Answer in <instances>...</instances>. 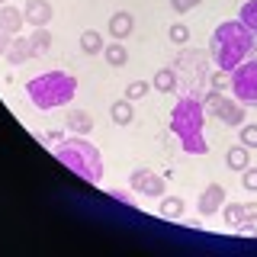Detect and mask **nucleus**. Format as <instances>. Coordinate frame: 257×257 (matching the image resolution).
Segmentation results:
<instances>
[{
    "label": "nucleus",
    "mask_w": 257,
    "mask_h": 257,
    "mask_svg": "<svg viewBox=\"0 0 257 257\" xmlns=\"http://www.w3.org/2000/svg\"><path fill=\"white\" fill-rule=\"evenodd\" d=\"M254 32L244 26L241 20H225L215 26L212 39H209V52L215 58V68L235 71L241 61H247V55L254 52Z\"/></svg>",
    "instance_id": "f257e3e1"
},
{
    "label": "nucleus",
    "mask_w": 257,
    "mask_h": 257,
    "mask_svg": "<svg viewBox=\"0 0 257 257\" xmlns=\"http://www.w3.org/2000/svg\"><path fill=\"white\" fill-rule=\"evenodd\" d=\"M206 106L199 96H183L171 112V132L180 139L183 155H209L206 142Z\"/></svg>",
    "instance_id": "f03ea898"
},
{
    "label": "nucleus",
    "mask_w": 257,
    "mask_h": 257,
    "mask_svg": "<svg viewBox=\"0 0 257 257\" xmlns=\"http://www.w3.org/2000/svg\"><path fill=\"white\" fill-rule=\"evenodd\" d=\"M26 96L32 106L42 112L58 109L77 96V77H71L68 71H45V74L32 77L26 84Z\"/></svg>",
    "instance_id": "7ed1b4c3"
},
{
    "label": "nucleus",
    "mask_w": 257,
    "mask_h": 257,
    "mask_svg": "<svg viewBox=\"0 0 257 257\" xmlns=\"http://www.w3.org/2000/svg\"><path fill=\"white\" fill-rule=\"evenodd\" d=\"M55 158H58L68 171H74L80 180H87V183H100L103 180V155H100V148H96L93 142L84 139V135L58 142Z\"/></svg>",
    "instance_id": "20e7f679"
},
{
    "label": "nucleus",
    "mask_w": 257,
    "mask_h": 257,
    "mask_svg": "<svg viewBox=\"0 0 257 257\" xmlns=\"http://www.w3.org/2000/svg\"><path fill=\"white\" fill-rule=\"evenodd\" d=\"M231 93L244 106H257V58L241 61L231 71Z\"/></svg>",
    "instance_id": "39448f33"
},
{
    "label": "nucleus",
    "mask_w": 257,
    "mask_h": 257,
    "mask_svg": "<svg viewBox=\"0 0 257 257\" xmlns=\"http://www.w3.org/2000/svg\"><path fill=\"white\" fill-rule=\"evenodd\" d=\"M128 187L139 193V196L161 199L164 196V177L155 174L151 167H139V171H132V177H128Z\"/></svg>",
    "instance_id": "423d86ee"
},
{
    "label": "nucleus",
    "mask_w": 257,
    "mask_h": 257,
    "mask_svg": "<svg viewBox=\"0 0 257 257\" xmlns=\"http://www.w3.org/2000/svg\"><path fill=\"white\" fill-rule=\"evenodd\" d=\"M222 206H225V187L222 183H209L196 199V209H199L203 219H212L215 212H222Z\"/></svg>",
    "instance_id": "0eeeda50"
},
{
    "label": "nucleus",
    "mask_w": 257,
    "mask_h": 257,
    "mask_svg": "<svg viewBox=\"0 0 257 257\" xmlns=\"http://www.w3.org/2000/svg\"><path fill=\"white\" fill-rule=\"evenodd\" d=\"M23 16H26V23L29 26H48L52 23V4L48 0H26V10H23Z\"/></svg>",
    "instance_id": "6e6552de"
},
{
    "label": "nucleus",
    "mask_w": 257,
    "mask_h": 257,
    "mask_svg": "<svg viewBox=\"0 0 257 257\" xmlns=\"http://www.w3.org/2000/svg\"><path fill=\"white\" fill-rule=\"evenodd\" d=\"M7 58V64H26L29 58H36V48H32V42L29 39H23V36H13V45H10V52L4 55Z\"/></svg>",
    "instance_id": "1a4fd4ad"
},
{
    "label": "nucleus",
    "mask_w": 257,
    "mask_h": 257,
    "mask_svg": "<svg viewBox=\"0 0 257 257\" xmlns=\"http://www.w3.org/2000/svg\"><path fill=\"white\" fill-rule=\"evenodd\" d=\"M132 29H135V16H132V13L119 10V13H112V16H109V36L116 39V42L128 39V36H132Z\"/></svg>",
    "instance_id": "9d476101"
},
{
    "label": "nucleus",
    "mask_w": 257,
    "mask_h": 257,
    "mask_svg": "<svg viewBox=\"0 0 257 257\" xmlns=\"http://www.w3.org/2000/svg\"><path fill=\"white\" fill-rule=\"evenodd\" d=\"M215 119H219L222 125H228V128L244 125V103H238V100H225V103H222V109L215 112Z\"/></svg>",
    "instance_id": "9b49d317"
},
{
    "label": "nucleus",
    "mask_w": 257,
    "mask_h": 257,
    "mask_svg": "<svg viewBox=\"0 0 257 257\" xmlns=\"http://www.w3.org/2000/svg\"><path fill=\"white\" fill-rule=\"evenodd\" d=\"M23 23H26L23 10H16V7H10V4L0 7V32H10V36H16V32L23 29Z\"/></svg>",
    "instance_id": "f8f14e48"
},
{
    "label": "nucleus",
    "mask_w": 257,
    "mask_h": 257,
    "mask_svg": "<svg viewBox=\"0 0 257 257\" xmlns=\"http://www.w3.org/2000/svg\"><path fill=\"white\" fill-rule=\"evenodd\" d=\"M183 212H187L183 196H161V215L167 222H183Z\"/></svg>",
    "instance_id": "ddd939ff"
},
{
    "label": "nucleus",
    "mask_w": 257,
    "mask_h": 257,
    "mask_svg": "<svg viewBox=\"0 0 257 257\" xmlns=\"http://www.w3.org/2000/svg\"><path fill=\"white\" fill-rule=\"evenodd\" d=\"M109 119L116 125H132V119H135V106H132V100L128 96H122V100H116L109 106Z\"/></svg>",
    "instance_id": "4468645a"
},
{
    "label": "nucleus",
    "mask_w": 257,
    "mask_h": 257,
    "mask_svg": "<svg viewBox=\"0 0 257 257\" xmlns=\"http://www.w3.org/2000/svg\"><path fill=\"white\" fill-rule=\"evenodd\" d=\"M68 128L74 135H87V132H93V116L87 109H71L68 112Z\"/></svg>",
    "instance_id": "2eb2a0df"
},
{
    "label": "nucleus",
    "mask_w": 257,
    "mask_h": 257,
    "mask_svg": "<svg viewBox=\"0 0 257 257\" xmlns=\"http://www.w3.org/2000/svg\"><path fill=\"white\" fill-rule=\"evenodd\" d=\"M247 145H235V148H228V155H225V164H228V171H244L247 164H251V155H247Z\"/></svg>",
    "instance_id": "dca6fc26"
},
{
    "label": "nucleus",
    "mask_w": 257,
    "mask_h": 257,
    "mask_svg": "<svg viewBox=\"0 0 257 257\" xmlns=\"http://www.w3.org/2000/svg\"><path fill=\"white\" fill-rule=\"evenodd\" d=\"M177 80H180V77H177L174 68H161L158 74H155V90L158 93H174L177 90Z\"/></svg>",
    "instance_id": "f3484780"
},
{
    "label": "nucleus",
    "mask_w": 257,
    "mask_h": 257,
    "mask_svg": "<svg viewBox=\"0 0 257 257\" xmlns=\"http://www.w3.org/2000/svg\"><path fill=\"white\" fill-rule=\"evenodd\" d=\"M103 48H106V45H103V36H100L96 29H84V32H80V52H87V55H100Z\"/></svg>",
    "instance_id": "a211bd4d"
},
{
    "label": "nucleus",
    "mask_w": 257,
    "mask_h": 257,
    "mask_svg": "<svg viewBox=\"0 0 257 257\" xmlns=\"http://www.w3.org/2000/svg\"><path fill=\"white\" fill-rule=\"evenodd\" d=\"M222 219H225V225H228V228H238V225L247 219L244 203H225V206H222Z\"/></svg>",
    "instance_id": "6ab92c4d"
},
{
    "label": "nucleus",
    "mask_w": 257,
    "mask_h": 257,
    "mask_svg": "<svg viewBox=\"0 0 257 257\" xmlns=\"http://www.w3.org/2000/svg\"><path fill=\"white\" fill-rule=\"evenodd\" d=\"M103 58H106L112 68H122V64H128V48L122 42H112V45L103 48Z\"/></svg>",
    "instance_id": "aec40b11"
},
{
    "label": "nucleus",
    "mask_w": 257,
    "mask_h": 257,
    "mask_svg": "<svg viewBox=\"0 0 257 257\" xmlns=\"http://www.w3.org/2000/svg\"><path fill=\"white\" fill-rule=\"evenodd\" d=\"M29 42H32V48H36V58H39V55H45L48 48H52V32H48L45 26H36V32L29 36Z\"/></svg>",
    "instance_id": "412c9836"
},
{
    "label": "nucleus",
    "mask_w": 257,
    "mask_h": 257,
    "mask_svg": "<svg viewBox=\"0 0 257 257\" xmlns=\"http://www.w3.org/2000/svg\"><path fill=\"white\" fill-rule=\"evenodd\" d=\"M238 20H241V23H244V26H247V29H251L254 36H257V0H247V4L241 7Z\"/></svg>",
    "instance_id": "4be33fe9"
},
{
    "label": "nucleus",
    "mask_w": 257,
    "mask_h": 257,
    "mask_svg": "<svg viewBox=\"0 0 257 257\" xmlns=\"http://www.w3.org/2000/svg\"><path fill=\"white\" fill-rule=\"evenodd\" d=\"M225 100H228V96H225L222 90H215V87H212V90H209V93L203 96V106H206L209 116H215V112L222 109V103H225Z\"/></svg>",
    "instance_id": "5701e85b"
},
{
    "label": "nucleus",
    "mask_w": 257,
    "mask_h": 257,
    "mask_svg": "<svg viewBox=\"0 0 257 257\" xmlns=\"http://www.w3.org/2000/svg\"><path fill=\"white\" fill-rule=\"evenodd\" d=\"M106 196H109V199H116V203H122V206H139V199H135L139 193H135L132 187H128V190L112 187V190H106Z\"/></svg>",
    "instance_id": "b1692460"
},
{
    "label": "nucleus",
    "mask_w": 257,
    "mask_h": 257,
    "mask_svg": "<svg viewBox=\"0 0 257 257\" xmlns=\"http://www.w3.org/2000/svg\"><path fill=\"white\" fill-rule=\"evenodd\" d=\"M148 90H151V84H148V80H128L125 96L135 103V100H145V96H148Z\"/></svg>",
    "instance_id": "393cba45"
},
{
    "label": "nucleus",
    "mask_w": 257,
    "mask_h": 257,
    "mask_svg": "<svg viewBox=\"0 0 257 257\" xmlns=\"http://www.w3.org/2000/svg\"><path fill=\"white\" fill-rule=\"evenodd\" d=\"M167 36H171V42H174V45H187V42H190V29L183 26V23L171 26V29H167Z\"/></svg>",
    "instance_id": "a878e982"
},
{
    "label": "nucleus",
    "mask_w": 257,
    "mask_h": 257,
    "mask_svg": "<svg viewBox=\"0 0 257 257\" xmlns=\"http://www.w3.org/2000/svg\"><path fill=\"white\" fill-rule=\"evenodd\" d=\"M241 187H244L247 193H257V167L247 164L244 171H241Z\"/></svg>",
    "instance_id": "bb28decb"
},
{
    "label": "nucleus",
    "mask_w": 257,
    "mask_h": 257,
    "mask_svg": "<svg viewBox=\"0 0 257 257\" xmlns=\"http://www.w3.org/2000/svg\"><path fill=\"white\" fill-rule=\"evenodd\" d=\"M241 145H247V148H257V122L241 125Z\"/></svg>",
    "instance_id": "cd10ccee"
},
{
    "label": "nucleus",
    "mask_w": 257,
    "mask_h": 257,
    "mask_svg": "<svg viewBox=\"0 0 257 257\" xmlns=\"http://www.w3.org/2000/svg\"><path fill=\"white\" fill-rule=\"evenodd\" d=\"M212 87H215V90H228V87H231V71H215V74H212Z\"/></svg>",
    "instance_id": "c85d7f7f"
},
{
    "label": "nucleus",
    "mask_w": 257,
    "mask_h": 257,
    "mask_svg": "<svg viewBox=\"0 0 257 257\" xmlns=\"http://www.w3.org/2000/svg\"><path fill=\"white\" fill-rule=\"evenodd\" d=\"M171 7L177 13H190L193 7H199V0H171Z\"/></svg>",
    "instance_id": "c756f323"
},
{
    "label": "nucleus",
    "mask_w": 257,
    "mask_h": 257,
    "mask_svg": "<svg viewBox=\"0 0 257 257\" xmlns=\"http://www.w3.org/2000/svg\"><path fill=\"white\" fill-rule=\"evenodd\" d=\"M235 231H241V235H251V238H254V235H257V219H244Z\"/></svg>",
    "instance_id": "7c9ffc66"
},
{
    "label": "nucleus",
    "mask_w": 257,
    "mask_h": 257,
    "mask_svg": "<svg viewBox=\"0 0 257 257\" xmlns=\"http://www.w3.org/2000/svg\"><path fill=\"white\" fill-rule=\"evenodd\" d=\"M10 45H13V36H10V32H0V55L10 52Z\"/></svg>",
    "instance_id": "2f4dec72"
},
{
    "label": "nucleus",
    "mask_w": 257,
    "mask_h": 257,
    "mask_svg": "<svg viewBox=\"0 0 257 257\" xmlns=\"http://www.w3.org/2000/svg\"><path fill=\"white\" fill-rule=\"evenodd\" d=\"M183 225H187L190 231H199V228H203V222H199V219H187V222H183Z\"/></svg>",
    "instance_id": "473e14b6"
},
{
    "label": "nucleus",
    "mask_w": 257,
    "mask_h": 257,
    "mask_svg": "<svg viewBox=\"0 0 257 257\" xmlns=\"http://www.w3.org/2000/svg\"><path fill=\"white\" fill-rule=\"evenodd\" d=\"M244 212H247V219H257V203H244Z\"/></svg>",
    "instance_id": "72a5a7b5"
},
{
    "label": "nucleus",
    "mask_w": 257,
    "mask_h": 257,
    "mask_svg": "<svg viewBox=\"0 0 257 257\" xmlns=\"http://www.w3.org/2000/svg\"><path fill=\"white\" fill-rule=\"evenodd\" d=\"M4 4H7V0H0V7H4Z\"/></svg>",
    "instance_id": "f704fd0d"
}]
</instances>
